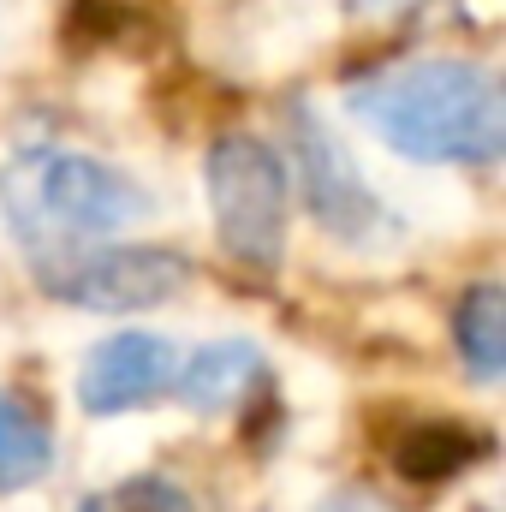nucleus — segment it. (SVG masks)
<instances>
[{
    "mask_svg": "<svg viewBox=\"0 0 506 512\" xmlns=\"http://www.w3.org/2000/svg\"><path fill=\"white\" fill-rule=\"evenodd\" d=\"M352 114L393 155L429 167H483L506 149L501 78L477 60H405L352 90Z\"/></svg>",
    "mask_w": 506,
    "mask_h": 512,
    "instance_id": "obj_1",
    "label": "nucleus"
},
{
    "mask_svg": "<svg viewBox=\"0 0 506 512\" xmlns=\"http://www.w3.org/2000/svg\"><path fill=\"white\" fill-rule=\"evenodd\" d=\"M0 209L18 245L36 256V268H48V262L96 251L120 227H137L149 215V197L102 155L42 143L0 173Z\"/></svg>",
    "mask_w": 506,
    "mask_h": 512,
    "instance_id": "obj_2",
    "label": "nucleus"
},
{
    "mask_svg": "<svg viewBox=\"0 0 506 512\" xmlns=\"http://www.w3.org/2000/svg\"><path fill=\"white\" fill-rule=\"evenodd\" d=\"M203 179H209V215L221 251L251 274H274L292 221V179L280 149L251 131H221L203 155Z\"/></svg>",
    "mask_w": 506,
    "mask_h": 512,
    "instance_id": "obj_3",
    "label": "nucleus"
},
{
    "mask_svg": "<svg viewBox=\"0 0 506 512\" xmlns=\"http://www.w3.org/2000/svg\"><path fill=\"white\" fill-rule=\"evenodd\" d=\"M36 274H42V292L60 304L131 316V310H155V304L179 298L191 280V256L173 245H96L84 256L48 262Z\"/></svg>",
    "mask_w": 506,
    "mask_h": 512,
    "instance_id": "obj_4",
    "label": "nucleus"
},
{
    "mask_svg": "<svg viewBox=\"0 0 506 512\" xmlns=\"http://www.w3.org/2000/svg\"><path fill=\"white\" fill-rule=\"evenodd\" d=\"M292 155H298V179H304L310 215L340 245H370L376 233H399V221L381 209V197L358 179V167L340 149V137L322 126L310 108H292Z\"/></svg>",
    "mask_w": 506,
    "mask_h": 512,
    "instance_id": "obj_5",
    "label": "nucleus"
},
{
    "mask_svg": "<svg viewBox=\"0 0 506 512\" xmlns=\"http://www.w3.org/2000/svg\"><path fill=\"white\" fill-rule=\"evenodd\" d=\"M173 370H179L173 340L137 334V328L108 334L78 364V405L90 417H120V411H137V405H155L173 387Z\"/></svg>",
    "mask_w": 506,
    "mask_h": 512,
    "instance_id": "obj_6",
    "label": "nucleus"
},
{
    "mask_svg": "<svg viewBox=\"0 0 506 512\" xmlns=\"http://www.w3.org/2000/svg\"><path fill=\"white\" fill-rule=\"evenodd\" d=\"M256 382H262V352H256L251 340H209L203 352H191V358L173 370V387H167V393H179V405H191V411H203V417H221V411H233Z\"/></svg>",
    "mask_w": 506,
    "mask_h": 512,
    "instance_id": "obj_7",
    "label": "nucleus"
},
{
    "mask_svg": "<svg viewBox=\"0 0 506 512\" xmlns=\"http://www.w3.org/2000/svg\"><path fill=\"white\" fill-rule=\"evenodd\" d=\"M489 453V435H477L471 423H453V417H423L399 435L393 447V471L405 483H447L459 471H471L477 459Z\"/></svg>",
    "mask_w": 506,
    "mask_h": 512,
    "instance_id": "obj_8",
    "label": "nucleus"
},
{
    "mask_svg": "<svg viewBox=\"0 0 506 512\" xmlns=\"http://www.w3.org/2000/svg\"><path fill=\"white\" fill-rule=\"evenodd\" d=\"M453 346L471 370V382H501L506 370V286L501 280H477L459 310H453Z\"/></svg>",
    "mask_w": 506,
    "mask_h": 512,
    "instance_id": "obj_9",
    "label": "nucleus"
},
{
    "mask_svg": "<svg viewBox=\"0 0 506 512\" xmlns=\"http://www.w3.org/2000/svg\"><path fill=\"white\" fill-rule=\"evenodd\" d=\"M48 465H54V435H48V423H42L18 393L0 387V495H18V489L42 483Z\"/></svg>",
    "mask_w": 506,
    "mask_h": 512,
    "instance_id": "obj_10",
    "label": "nucleus"
},
{
    "mask_svg": "<svg viewBox=\"0 0 506 512\" xmlns=\"http://www.w3.org/2000/svg\"><path fill=\"white\" fill-rule=\"evenodd\" d=\"M78 512H197V501L185 495V483H173L161 471H143V477H126L114 489L84 495Z\"/></svg>",
    "mask_w": 506,
    "mask_h": 512,
    "instance_id": "obj_11",
    "label": "nucleus"
},
{
    "mask_svg": "<svg viewBox=\"0 0 506 512\" xmlns=\"http://www.w3.org/2000/svg\"><path fill=\"white\" fill-rule=\"evenodd\" d=\"M322 512H393V507L381 501L376 489H340V495L322 501Z\"/></svg>",
    "mask_w": 506,
    "mask_h": 512,
    "instance_id": "obj_12",
    "label": "nucleus"
},
{
    "mask_svg": "<svg viewBox=\"0 0 506 512\" xmlns=\"http://www.w3.org/2000/svg\"><path fill=\"white\" fill-rule=\"evenodd\" d=\"M411 6H423V0H358V12H376V18H387V12H411Z\"/></svg>",
    "mask_w": 506,
    "mask_h": 512,
    "instance_id": "obj_13",
    "label": "nucleus"
}]
</instances>
